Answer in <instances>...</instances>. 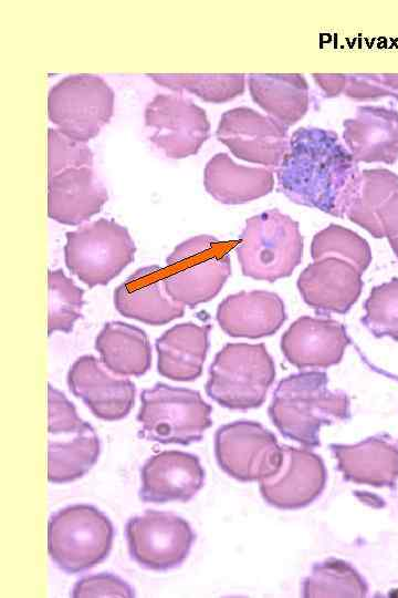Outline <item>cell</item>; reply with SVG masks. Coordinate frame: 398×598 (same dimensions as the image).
<instances>
[{"label": "cell", "instance_id": "cell-1", "mask_svg": "<svg viewBox=\"0 0 398 598\" xmlns=\"http://www.w3.org/2000/svg\"><path fill=\"white\" fill-rule=\"evenodd\" d=\"M359 172L338 135L318 127L297 128L275 171L277 190L291 202L341 218Z\"/></svg>", "mask_w": 398, "mask_h": 598}, {"label": "cell", "instance_id": "cell-2", "mask_svg": "<svg viewBox=\"0 0 398 598\" xmlns=\"http://www.w3.org/2000/svg\"><path fill=\"white\" fill-rule=\"evenodd\" d=\"M268 413L284 437L313 448L323 426L350 419L349 398L329 390L326 372L300 371L277 383Z\"/></svg>", "mask_w": 398, "mask_h": 598}, {"label": "cell", "instance_id": "cell-3", "mask_svg": "<svg viewBox=\"0 0 398 598\" xmlns=\"http://www.w3.org/2000/svg\"><path fill=\"white\" fill-rule=\"evenodd\" d=\"M303 249L298 223L279 209L248 218L235 247L242 275L269 282L291 276Z\"/></svg>", "mask_w": 398, "mask_h": 598}, {"label": "cell", "instance_id": "cell-4", "mask_svg": "<svg viewBox=\"0 0 398 598\" xmlns=\"http://www.w3.org/2000/svg\"><path fill=\"white\" fill-rule=\"evenodd\" d=\"M275 364L263 343H227L209 367L207 395L230 410L260 408L275 379Z\"/></svg>", "mask_w": 398, "mask_h": 598}, {"label": "cell", "instance_id": "cell-5", "mask_svg": "<svg viewBox=\"0 0 398 598\" xmlns=\"http://www.w3.org/2000/svg\"><path fill=\"white\" fill-rule=\"evenodd\" d=\"M114 533L112 520L97 507L69 505L49 518L48 554L65 574H81L106 559Z\"/></svg>", "mask_w": 398, "mask_h": 598}, {"label": "cell", "instance_id": "cell-6", "mask_svg": "<svg viewBox=\"0 0 398 598\" xmlns=\"http://www.w3.org/2000/svg\"><path fill=\"white\" fill-rule=\"evenodd\" d=\"M140 403L138 436L147 441L189 445L212 425V408L196 390L158 382L142 391Z\"/></svg>", "mask_w": 398, "mask_h": 598}, {"label": "cell", "instance_id": "cell-7", "mask_svg": "<svg viewBox=\"0 0 398 598\" xmlns=\"http://www.w3.org/2000/svg\"><path fill=\"white\" fill-rule=\"evenodd\" d=\"M164 269L169 297L195 308L220 292L231 275V259L226 243L211 235H198L177 245Z\"/></svg>", "mask_w": 398, "mask_h": 598}, {"label": "cell", "instance_id": "cell-8", "mask_svg": "<svg viewBox=\"0 0 398 598\" xmlns=\"http://www.w3.org/2000/svg\"><path fill=\"white\" fill-rule=\"evenodd\" d=\"M64 260L88 288L106 286L133 260L136 246L125 226L100 218L65 234Z\"/></svg>", "mask_w": 398, "mask_h": 598}, {"label": "cell", "instance_id": "cell-9", "mask_svg": "<svg viewBox=\"0 0 398 598\" xmlns=\"http://www.w3.org/2000/svg\"><path fill=\"white\" fill-rule=\"evenodd\" d=\"M114 92L98 75L71 74L48 94V117L59 131L78 142L97 136L114 112Z\"/></svg>", "mask_w": 398, "mask_h": 598}, {"label": "cell", "instance_id": "cell-10", "mask_svg": "<svg viewBox=\"0 0 398 598\" xmlns=\"http://www.w3.org/2000/svg\"><path fill=\"white\" fill-rule=\"evenodd\" d=\"M130 558L140 567L167 571L188 557L196 535L189 523L170 512L147 509L125 525Z\"/></svg>", "mask_w": 398, "mask_h": 598}, {"label": "cell", "instance_id": "cell-11", "mask_svg": "<svg viewBox=\"0 0 398 598\" xmlns=\"http://www.w3.org/2000/svg\"><path fill=\"white\" fill-rule=\"evenodd\" d=\"M214 456L219 467L232 478L254 482L276 472L282 448L261 423L239 420L218 427Z\"/></svg>", "mask_w": 398, "mask_h": 598}, {"label": "cell", "instance_id": "cell-12", "mask_svg": "<svg viewBox=\"0 0 398 598\" xmlns=\"http://www.w3.org/2000/svg\"><path fill=\"white\" fill-rule=\"evenodd\" d=\"M144 117L145 125L154 131L150 142L172 159L197 154L210 135L206 111L181 94L155 95Z\"/></svg>", "mask_w": 398, "mask_h": 598}, {"label": "cell", "instance_id": "cell-13", "mask_svg": "<svg viewBox=\"0 0 398 598\" xmlns=\"http://www.w3.org/2000/svg\"><path fill=\"white\" fill-rule=\"evenodd\" d=\"M287 130L269 115L239 106L221 115L216 135L239 159L276 168L289 150Z\"/></svg>", "mask_w": 398, "mask_h": 598}, {"label": "cell", "instance_id": "cell-14", "mask_svg": "<svg viewBox=\"0 0 398 598\" xmlns=\"http://www.w3.org/2000/svg\"><path fill=\"white\" fill-rule=\"evenodd\" d=\"M279 468L259 481L260 493L271 506L298 509L324 491L327 473L322 457L306 448L282 445Z\"/></svg>", "mask_w": 398, "mask_h": 598}, {"label": "cell", "instance_id": "cell-15", "mask_svg": "<svg viewBox=\"0 0 398 598\" xmlns=\"http://www.w3.org/2000/svg\"><path fill=\"white\" fill-rule=\"evenodd\" d=\"M375 238L398 235V175L387 168L359 172L345 216Z\"/></svg>", "mask_w": 398, "mask_h": 598}, {"label": "cell", "instance_id": "cell-16", "mask_svg": "<svg viewBox=\"0 0 398 598\" xmlns=\"http://www.w3.org/2000/svg\"><path fill=\"white\" fill-rule=\"evenodd\" d=\"M363 274L337 257L314 260L298 275L296 286L304 302L316 313L345 315L358 300Z\"/></svg>", "mask_w": 398, "mask_h": 598}, {"label": "cell", "instance_id": "cell-17", "mask_svg": "<svg viewBox=\"0 0 398 598\" xmlns=\"http://www.w3.org/2000/svg\"><path fill=\"white\" fill-rule=\"evenodd\" d=\"M349 343L346 327L325 317L302 316L281 337L283 355L302 370L338 364Z\"/></svg>", "mask_w": 398, "mask_h": 598}, {"label": "cell", "instance_id": "cell-18", "mask_svg": "<svg viewBox=\"0 0 398 598\" xmlns=\"http://www.w3.org/2000/svg\"><path fill=\"white\" fill-rule=\"evenodd\" d=\"M66 381L73 395L101 420H122L134 406V382L108 373L94 355L77 358L69 369Z\"/></svg>", "mask_w": 398, "mask_h": 598}, {"label": "cell", "instance_id": "cell-19", "mask_svg": "<svg viewBox=\"0 0 398 598\" xmlns=\"http://www.w3.org/2000/svg\"><path fill=\"white\" fill-rule=\"evenodd\" d=\"M205 470L197 455L163 451L140 468L139 498L145 503L189 502L205 484Z\"/></svg>", "mask_w": 398, "mask_h": 598}, {"label": "cell", "instance_id": "cell-20", "mask_svg": "<svg viewBox=\"0 0 398 598\" xmlns=\"http://www.w3.org/2000/svg\"><path fill=\"white\" fill-rule=\"evenodd\" d=\"M113 297L122 316L150 326H164L185 313V306L167 293L165 269L157 265L134 271L115 288Z\"/></svg>", "mask_w": 398, "mask_h": 598}, {"label": "cell", "instance_id": "cell-21", "mask_svg": "<svg viewBox=\"0 0 398 598\" xmlns=\"http://www.w3.org/2000/svg\"><path fill=\"white\" fill-rule=\"evenodd\" d=\"M287 316L282 298L266 290H242L227 296L216 320L230 337L258 339L274 334Z\"/></svg>", "mask_w": 398, "mask_h": 598}, {"label": "cell", "instance_id": "cell-22", "mask_svg": "<svg viewBox=\"0 0 398 598\" xmlns=\"http://www.w3.org/2000/svg\"><path fill=\"white\" fill-rule=\"evenodd\" d=\"M108 199L107 189L92 167H73L48 177V216L77 226L98 214Z\"/></svg>", "mask_w": 398, "mask_h": 598}, {"label": "cell", "instance_id": "cell-23", "mask_svg": "<svg viewBox=\"0 0 398 598\" xmlns=\"http://www.w3.org/2000/svg\"><path fill=\"white\" fill-rule=\"evenodd\" d=\"M345 146L359 163L394 164L398 161V111L364 105L343 122Z\"/></svg>", "mask_w": 398, "mask_h": 598}, {"label": "cell", "instance_id": "cell-24", "mask_svg": "<svg viewBox=\"0 0 398 598\" xmlns=\"http://www.w3.org/2000/svg\"><path fill=\"white\" fill-rule=\"evenodd\" d=\"M211 324L182 322L166 330L155 341L157 371L167 379L179 382L197 380L210 346Z\"/></svg>", "mask_w": 398, "mask_h": 598}, {"label": "cell", "instance_id": "cell-25", "mask_svg": "<svg viewBox=\"0 0 398 598\" xmlns=\"http://www.w3.org/2000/svg\"><path fill=\"white\" fill-rule=\"evenodd\" d=\"M203 186L219 203L240 205L270 194L274 173L266 167L239 165L227 153H218L206 164Z\"/></svg>", "mask_w": 398, "mask_h": 598}, {"label": "cell", "instance_id": "cell-26", "mask_svg": "<svg viewBox=\"0 0 398 598\" xmlns=\"http://www.w3.org/2000/svg\"><path fill=\"white\" fill-rule=\"evenodd\" d=\"M385 435L354 445L331 444L344 480L371 486H392L398 478V448Z\"/></svg>", "mask_w": 398, "mask_h": 598}, {"label": "cell", "instance_id": "cell-27", "mask_svg": "<svg viewBox=\"0 0 398 598\" xmlns=\"http://www.w3.org/2000/svg\"><path fill=\"white\" fill-rule=\"evenodd\" d=\"M250 95L270 117L286 128L302 120L310 106V87L302 74H250Z\"/></svg>", "mask_w": 398, "mask_h": 598}, {"label": "cell", "instance_id": "cell-28", "mask_svg": "<svg viewBox=\"0 0 398 598\" xmlns=\"http://www.w3.org/2000/svg\"><path fill=\"white\" fill-rule=\"evenodd\" d=\"M101 362L114 375L140 377L151 367V347L146 332L123 321H108L95 339Z\"/></svg>", "mask_w": 398, "mask_h": 598}, {"label": "cell", "instance_id": "cell-29", "mask_svg": "<svg viewBox=\"0 0 398 598\" xmlns=\"http://www.w3.org/2000/svg\"><path fill=\"white\" fill-rule=\"evenodd\" d=\"M101 442L91 424L64 442L49 441L48 481L70 483L83 477L97 462Z\"/></svg>", "mask_w": 398, "mask_h": 598}, {"label": "cell", "instance_id": "cell-30", "mask_svg": "<svg viewBox=\"0 0 398 598\" xmlns=\"http://www.w3.org/2000/svg\"><path fill=\"white\" fill-rule=\"evenodd\" d=\"M155 83L177 92H189L205 102L220 104L243 94L244 74H163L147 73Z\"/></svg>", "mask_w": 398, "mask_h": 598}, {"label": "cell", "instance_id": "cell-31", "mask_svg": "<svg viewBox=\"0 0 398 598\" xmlns=\"http://www.w3.org/2000/svg\"><path fill=\"white\" fill-rule=\"evenodd\" d=\"M367 584L347 561L328 558L314 564L302 585L303 597H365Z\"/></svg>", "mask_w": 398, "mask_h": 598}, {"label": "cell", "instance_id": "cell-32", "mask_svg": "<svg viewBox=\"0 0 398 598\" xmlns=\"http://www.w3.org/2000/svg\"><path fill=\"white\" fill-rule=\"evenodd\" d=\"M313 260L337 257L353 264L362 274L369 267L373 256L369 244L357 233L337 224H329L316 233L310 248Z\"/></svg>", "mask_w": 398, "mask_h": 598}, {"label": "cell", "instance_id": "cell-33", "mask_svg": "<svg viewBox=\"0 0 398 598\" xmlns=\"http://www.w3.org/2000/svg\"><path fill=\"white\" fill-rule=\"evenodd\" d=\"M49 313L48 336L56 331L70 333L82 318L84 290L66 277L62 269L48 271Z\"/></svg>", "mask_w": 398, "mask_h": 598}, {"label": "cell", "instance_id": "cell-34", "mask_svg": "<svg viewBox=\"0 0 398 598\" xmlns=\"http://www.w3.org/2000/svg\"><path fill=\"white\" fill-rule=\"evenodd\" d=\"M364 310L360 322L374 337L398 341V278L373 287Z\"/></svg>", "mask_w": 398, "mask_h": 598}, {"label": "cell", "instance_id": "cell-35", "mask_svg": "<svg viewBox=\"0 0 398 598\" xmlns=\"http://www.w3.org/2000/svg\"><path fill=\"white\" fill-rule=\"evenodd\" d=\"M94 154L83 142L63 134L57 128L48 130V177L73 167H92Z\"/></svg>", "mask_w": 398, "mask_h": 598}, {"label": "cell", "instance_id": "cell-36", "mask_svg": "<svg viewBox=\"0 0 398 598\" xmlns=\"http://www.w3.org/2000/svg\"><path fill=\"white\" fill-rule=\"evenodd\" d=\"M342 94L355 101H398V74H343Z\"/></svg>", "mask_w": 398, "mask_h": 598}, {"label": "cell", "instance_id": "cell-37", "mask_svg": "<svg viewBox=\"0 0 398 598\" xmlns=\"http://www.w3.org/2000/svg\"><path fill=\"white\" fill-rule=\"evenodd\" d=\"M48 431L50 434H76L90 423L76 413L74 404L65 394L48 383Z\"/></svg>", "mask_w": 398, "mask_h": 598}, {"label": "cell", "instance_id": "cell-38", "mask_svg": "<svg viewBox=\"0 0 398 598\" xmlns=\"http://www.w3.org/2000/svg\"><path fill=\"white\" fill-rule=\"evenodd\" d=\"M73 598L92 597H135L134 588L121 577L100 573L78 579L71 591Z\"/></svg>", "mask_w": 398, "mask_h": 598}, {"label": "cell", "instance_id": "cell-39", "mask_svg": "<svg viewBox=\"0 0 398 598\" xmlns=\"http://www.w3.org/2000/svg\"><path fill=\"white\" fill-rule=\"evenodd\" d=\"M388 243L390 245L391 250L394 251L395 256L398 258V235L389 238Z\"/></svg>", "mask_w": 398, "mask_h": 598}]
</instances>
